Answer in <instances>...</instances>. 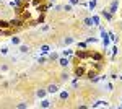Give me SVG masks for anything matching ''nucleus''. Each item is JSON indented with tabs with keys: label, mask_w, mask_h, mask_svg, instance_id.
Segmentation results:
<instances>
[{
	"label": "nucleus",
	"mask_w": 122,
	"mask_h": 109,
	"mask_svg": "<svg viewBox=\"0 0 122 109\" xmlns=\"http://www.w3.org/2000/svg\"><path fill=\"white\" fill-rule=\"evenodd\" d=\"M25 2H31V0H25Z\"/></svg>",
	"instance_id": "nucleus-30"
},
{
	"label": "nucleus",
	"mask_w": 122,
	"mask_h": 109,
	"mask_svg": "<svg viewBox=\"0 0 122 109\" xmlns=\"http://www.w3.org/2000/svg\"><path fill=\"white\" fill-rule=\"evenodd\" d=\"M51 2H54V0H51Z\"/></svg>",
	"instance_id": "nucleus-31"
},
{
	"label": "nucleus",
	"mask_w": 122,
	"mask_h": 109,
	"mask_svg": "<svg viewBox=\"0 0 122 109\" xmlns=\"http://www.w3.org/2000/svg\"><path fill=\"white\" fill-rule=\"evenodd\" d=\"M51 106H52V104H51V101H47V99H42L41 101V108H51Z\"/></svg>",
	"instance_id": "nucleus-11"
},
{
	"label": "nucleus",
	"mask_w": 122,
	"mask_h": 109,
	"mask_svg": "<svg viewBox=\"0 0 122 109\" xmlns=\"http://www.w3.org/2000/svg\"><path fill=\"white\" fill-rule=\"evenodd\" d=\"M91 20H93V23H94V25H99V18H98V16H93Z\"/></svg>",
	"instance_id": "nucleus-24"
},
{
	"label": "nucleus",
	"mask_w": 122,
	"mask_h": 109,
	"mask_svg": "<svg viewBox=\"0 0 122 109\" xmlns=\"http://www.w3.org/2000/svg\"><path fill=\"white\" fill-rule=\"evenodd\" d=\"M49 59H51V60H57V59H59V55H57L56 52H52V54L49 55Z\"/></svg>",
	"instance_id": "nucleus-21"
},
{
	"label": "nucleus",
	"mask_w": 122,
	"mask_h": 109,
	"mask_svg": "<svg viewBox=\"0 0 122 109\" xmlns=\"http://www.w3.org/2000/svg\"><path fill=\"white\" fill-rule=\"evenodd\" d=\"M49 51H51V47H49V46H47V44L41 46V52H42V54H47Z\"/></svg>",
	"instance_id": "nucleus-15"
},
{
	"label": "nucleus",
	"mask_w": 122,
	"mask_h": 109,
	"mask_svg": "<svg viewBox=\"0 0 122 109\" xmlns=\"http://www.w3.org/2000/svg\"><path fill=\"white\" fill-rule=\"evenodd\" d=\"M94 7H96V0H91V2H90V8L93 10Z\"/></svg>",
	"instance_id": "nucleus-23"
},
{
	"label": "nucleus",
	"mask_w": 122,
	"mask_h": 109,
	"mask_svg": "<svg viewBox=\"0 0 122 109\" xmlns=\"http://www.w3.org/2000/svg\"><path fill=\"white\" fill-rule=\"evenodd\" d=\"M46 91L47 93H57V85H49Z\"/></svg>",
	"instance_id": "nucleus-9"
},
{
	"label": "nucleus",
	"mask_w": 122,
	"mask_h": 109,
	"mask_svg": "<svg viewBox=\"0 0 122 109\" xmlns=\"http://www.w3.org/2000/svg\"><path fill=\"white\" fill-rule=\"evenodd\" d=\"M75 75L76 77H83L85 75V68L83 67H75Z\"/></svg>",
	"instance_id": "nucleus-4"
},
{
	"label": "nucleus",
	"mask_w": 122,
	"mask_h": 109,
	"mask_svg": "<svg viewBox=\"0 0 122 109\" xmlns=\"http://www.w3.org/2000/svg\"><path fill=\"white\" fill-rule=\"evenodd\" d=\"M10 42H11V44H15V46H18L20 42H21V39H20V37H16V36H13L11 39H10Z\"/></svg>",
	"instance_id": "nucleus-14"
},
{
	"label": "nucleus",
	"mask_w": 122,
	"mask_h": 109,
	"mask_svg": "<svg viewBox=\"0 0 122 109\" xmlns=\"http://www.w3.org/2000/svg\"><path fill=\"white\" fill-rule=\"evenodd\" d=\"M68 64H70V60H68V59H65V57L59 59V65H60V67H67Z\"/></svg>",
	"instance_id": "nucleus-5"
},
{
	"label": "nucleus",
	"mask_w": 122,
	"mask_h": 109,
	"mask_svg": "<svg viewBox=\"0 0 122 109\" xmlns=\"http://www.w3.org/2000/svg\"><path fill=\"white\" fill-rule=\"evenodd\" d=\"M60 78H62V82H67V80H68V75H67V73H62Z\"/></svg>",
	"instance_id": "nucleus-22"
},
{
	"label": "nucleus",
	"mask_w": 122,
	"mask_h": 109,
	"mask_svg": "<svg viewBox=\"0 0 122 109\" xmlns=\"http://www.w3.org/2000/svg\"><path fill=\"white\" fill-rule=\"evenodd\" d=\"M117 7H119V2L117 0H114L112 3H111V8H109V13L114 15V13H117Z\"/></svg>",
	"instance_id": "nucleus-3"
},
{
	"label": "nucleus",
	"mask_w": 122,
	"mask_h": 109,
	"mask_svg": "<svg viewBox=\"0 0 122 109\" xmlns=\"http://www.w3.org/2000/svg\"><path fill=\"white\" fill-rule=\"evenodd\" d=\"M25 25V18H13L10 20V28H20Z\"/></svg>",
	"instance_id": "nucleus-1"
},
{
	"label": "nucleus",
	"mask_w": 122,
	"mask_h": 109,
	"mask_svg": "<svg viewBox=\"0 0 122 109\" xmlns=\"http://www.w3.org/2000/svg\"><path fill=\"white\" fill-rule=\"evenodd\" d=\"M83 25H85V26H91V25H93V20H91V18H85L83 20Z\"/></svg>",
	"instance_id": "nucleus-16"
},
{
	"label": "nucleus",
	"mask_w": 122,
	"mask_h": 109,
	"mask_svg": "<svg viewBox=\"0 0 122 109\" xmlns=\"http://www.w3.org/2000/svg\"><path fill=\"white\" fill-rule=\"evenodd\" d=\"M75 57H76V59H88V57H91V54L86 52V51H76Z\"/></svg>",
	"instance_id": "nucleus-2"
},
{
	"label": "nucleus",
	"mask_w": 122,
	"mask_h": 109,
	"mask_svg": "<svg viewBox=\"0 0 122 109\" xmlns=\"http://www.w3.org/2000/svg\"><path fill=\"white\" fill-rule=\"evenodd\" d=\"M68 96H70V94H68V91H62V93L59 94V98H60L62 101H67V99H68Z\"/></svg>",
	"instance_id": "nucleus-7"
},
{
	"label": "nucleus",
	"mask_w": 122,
	"mask_h": 109,
	"mask_svg": "<svg viewBox=\"0 0 122 109\" xmlns=\"http://www.w3.org/2000/svg\"><path fill=\"white\" fill-rule=\"evenodd\" d=\"M28 51H29L28 46H20V52H21V54H26Z\"/></svg>",
	"instance_id": "nucleus-17"
},
{
	"label": "nucleus",
	"mask_w": 122,
	"mask_h": 109,
	"mask_svg": "<svg viewBox=\"0 0 122 109\" xmlns=\"http://www.w3.org/2000/svg\"><path fill=\"white\" fill-rule=\"evenodd\" d=\"M101 106H107V103L101 99V101H96V103L93 104V108H101Z\"/></svg>",
	"instance_id": "nucleus-10"
},
{
	"label": "nucleus",
	"mask_w": 122,
	"mask_h": 109,
	"mask_svg": "<svg viewBox=\"0 0 122 109\" xmlns=\"http://www.w3.org/2000/svg\"><path fill=\"white\" fill-rule=\"evenodd\" d=\"M103 16H104L106 20H111V18H112V15H111L109 11H106V10H103Z\"/></svg>",
	"instance_id": "nucleus-18"
},
{
	"label": "nucleus",
	"mask_w": 122,
	"mask_h": 109,
	"mask_svg": "<svg viewBox=\"0 0 122 109\" xmlns=\"http://www.w3.org/2000/svg\"><path fill=\"white\" fill-rule=\"evenodd\" d=\"M36 94H38V98H44L46 96V90H38Z\"/></svg>",
	"instance_id": "nucleus-19"
},
{
	"label": "nucleus",
	"mask_w": 122,
	"mask_h": 109,
	"mask_svg": "<svg viewBox=\"0 0 122 109\" xmlns=\"http://www.w3.org/2000/svg\"><path fill=\"white\" fill-rule=\"evenodd\" d=\"M0 2H2V0H0Z\"/></svg>",
	"instance_id": "nucleus-32"
},
{
	"label": "nucleus",
	"mask_w": 122,
	"mask_h": 109,
	"mask_svg": "<svg viewBox=\"0 0 122 109\" xmlns=\"http://www.w3.org/2000/svg\"><path fill=\"white\" fill-rule=\"evenodd\" d=\"M16 108H20V109H25V108H28V106H26L25 103H20V104H18V106H16Z\"/></svg>",
	"instance_id": "nucleus-25"
},
{
	"label": "nucleus",
	"mask_w": 122,
	"mask_h": 109,
	"mask_svg": "<svg viewBox=\"0 0 122 109\" xmlns=\"http://www.w3.org/2000/svg\"><path fill=\"white\" fill-rule=\"evenodd\" d=\"M72 54V51H70V49H67V51H64V55H70Z\"/></svg>",
	"instance_id": "nucleus-28"
},
{
	"label": "nucleus",
	"mask_w": 122,
	"mask_h": 109,
	"mask_svg": "<svg viewBox=\"0 0 122 109\" xmlns=\"http://www.w3.org/2000/svg\"><path fill=\"white\" fill-rule=\"evenodd\" d=\"M91 59L98 62V60H101V59H103V55L99 54V52H94V54H91Z\"/></svg>",
	"instance_id": "nucleus-12"
},
{
	"label": "nucleus",
	"mask_w": 122,
	"mask_h": 109,
	"mask_svg": "<svg viewBox=\"0 0 122 109\" xmlns=\"http://www.w3.org/2000/svg\"><path fill=\"white\" fill-rule=\"evenodd\" d=\"M70 3H72V5H78V3H80V0H70Z\"/></svg>",
	"instance_id": "nucleus-27"
},
{
	"label": "nucleus",
	"mask_w": 122,
	"mask_h": 109,
	"mask_svg": "<svg viewBox=\"0 0 122 109\" xmlns=\"http://www.w3.org/2000/svg\"><path fill=\"white\" fill-rule=\"evenodd\" d=\"M64 10H65V11H70V10H72V5H64Z\"/></svg>",
	"instance_id": "nucleus-26"
},
{
	"label": "nucleus",
	"mask_w": 122,
	"mask_h": 109,
	"mask_svg": "<svg viewBox=\"0 0 122 109\" xmlns=\"http://www.w3.org/2000/svg\"><path fill=\"white\" fill-rule=\"evenodd\" d=\"M0 28H2V29H8V28H10V21L0 20Z\"/></svg>",
	"instance_id": "nucleus-6"
},
{
	"label": "nucleus",
	"mask_w": 122,
	"mask_h": 109,
	"mask_svg": "<svg viewBox=\"0 0 122 109\" xmlns=\"http://www.w3.org/2000/svg\"><path fill=\"white\" fill-rule=\"evenodd\" d=\"M73 41H75V39H73V37H65V39H64V44H72V42H73Z\"/></svg>",
	"instance_id": "nucleus-20"
},
{
	"label": "nucleus",
	"mask_w": 122,
	"mask_h": 109,
	"mask_svg": "<svg viewBox=\"0 0 122 109\" xmlns=\"http://www.w3.org/2000/svg\"><path fill=\"white\" fill-rule=\"evenodd\" d=\"M94 77H96V70H90V72H86V78H90V80H93Z\"/></svg>",
	"instance_id": "nucleus-8"
},
{
	"label": "nucleus",
	"mask_w": 122,
	"mask_h": 109,
	"mask_svg": "<svg viewBox=\"0 0 122 109\" xmlns=\"http://www.w3.org/2000/svg\"><path fill=\"white\" fill-rule=\"evenodd\" d=\"M0 55H8V47L7 46H2L0 47Z\"/></svg>",
	"instance_id": "nucleus-13"
},
{
	"label": "nucleus",
	"mask_w": 122,
	"mask_h": 109,
	"mask_svg": "<svg viewBox=\"0 0 122 109\" xmlns=\"http://www.w3.org/2000/svg\"><path fill=\"white\" fill-rule=\"evenodd\" d=\"M94 41H96L94 37H88V39H86V42H94Z\"/></svg>",
	"instance_id": "nucleus-29"
}]
</instances>
